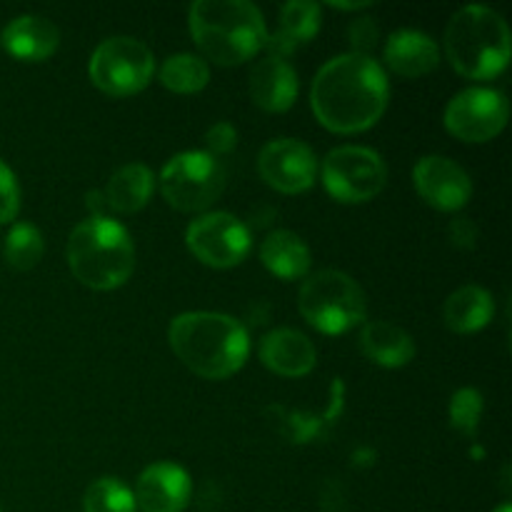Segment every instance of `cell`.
Returning a JSON list of instances; mask_svg holds the SVG:
<instances>
[{
  "label": "cell",
  "mask_w": 512,
  "mask_h": 512,
  "mask_svg": "<svg viewBox=\"0 0 512 512\" xmlns=\"http://www.w3.org/2000/svg\"><path fill=\"white\" fill-rule=\"evenodd\" d=\"M388 73L373 55L343 53L318 70L310 108L323 128L350 135L370 130L388 110Z\"/></svg>",
  "instance_id": "cell-1"
},
{
  "label": "cell",
  "mask_w": 512,
  "mask_h": 512,
  "mask_svg": "<svg viewBox=\"0 0 512 512\" xmlns=\"http://www.w3.org/2000/svg\"><path fill=\"white\" fill-rule=\"evenodd\" d=\"M168 343L175 358L205 380H225L238 373L250 353L248 330L235 318L193 310L173 318Z\"/></svg>",
  "instance_id": "cell-2"
},
{
  "label": "cell",
  "mask_w": 512,
  "mask_h": 512,
  "mask_svg": "<svg viewBox=\"0 0 512 512\" xmlns=\"http://www.w3.org/2000/svg\"><path fill=\"white\" fill-rule=\"evenodd\" d=\"M190 35L215 65H240L265 48L268 25L258 5L248 0H198L188 10Z\"/></svg>",
  "instance_id": "cell-3"
},
{
  "label": "cell",
  "mask_w": 512,
  "mask_h": 512,
  "mask_svg": "<svg viewBox=\"0 0 512 512\" xmlns=\"http://www.w3.org/2000/svg\"><path fill=\"white\" fill-rule=\"evenodd\" d=\"M65 260L73 278L85 288L115 290L133 275L135 243L118 220L90 215L70 233Z\"/></svg>",
  "instance_id": "cell-4"
},
{
  "label": "cell",
  "mask_w": 512,
  "mask_h": 512,
  "mask_svg": "<svg viewBox=\"0 0 512 512\" xmlns=\"http://www.w3.org/2000/svg\"><path fill=\"white\" fill-rule=\"evenodd\" d=\"M445 55L468 80H493L508 68L512 40L500 13L488 5H465L445 28Z\"/></svg>",
  "instance_id": "cell-5"
},
{
  "label": "cell",
  "mask_w": 512,
  "mask_h": 512,
  "mask_svg": "<svg viewBox=\"0 0 512 512\" xmlns=\"http://www.w3.org/2000/svg\"><path fill=\"white\" fill-rule=\"evenodd\" d=\"M300 315L323 335H345L365 323L368 298L355 278L343 270L308 275L298 293Z\"/></svg>",
  "instance_id": "cell-6"
},
{
  "label": "cell",
  "mask_w": 512,
  "mask_h": 512,
  "mask_svg": "<svg viewBox=\"0 0 512 512\" xmlns=\"http://www.w3.org/2000/svg\"><path fill=\"white\" fill-rule=\"evenodd\" d=\"M155 180L165 203L180 213H203L225 190L223 165L205 150L173 155Z\"/></svg>",
  "instance_id": "cell-7"
},
{
  "label": "cell",
  "mask_w": 512,
  "mask_h": 512,
  "mask_svg": "<svg viewBox=\"0 0 512 512\" xmlns=\"http://www.w3.org/2000/svg\"><path fill=\"white\" fill-rule=\"evenodd\" d=\"M88 75L98 90L110 98H130L148 88L155 75V55L143 40L130 35L105 38L93 50Z\"/></svg>",
  "instance_id": "cell-8"
},
{
  "label": "cell",
  "mask_w": 512,
  "mask_h": 512,
  "mask_svg": "<svg viewBox=\"0 0 512 512\" xmlns=\"http://www.w3.org/2000/svg\"><path fill=\"white\" fill-rule=\"evenodd\" d=\"M320 178L333 200L360 205L383 193L388 183V165L378 150L365 145H343L325 155Z\"/></svg>",
  "instance_id": "cell-9"
},
{
  "label": "cell",
  "mask_w": 512,
  "mask_h": 512,
  "mask_svg": "<svg viewBox=\"0 0 512 512\" xmlns=\"http://www.w3.org/2000/svg\"><path fill=\"white\" fill-rule=\"evenodd\" d=\"M510 118V103L505 93L495 88H465L445 105L443 125L453 138L463 143H490L505 130Z\"/></svg>",
  "instance_id": "cell-10"
},
{
  "label": "cell",
  "mask_w": 512,
  "mask_h": 512,
  "mask_svg": "<svg viewBox=\"0 0 512 512\" xmlns=\"http://www.w3.org/2000/svg\"><path fill=\"white\" fill-rule=\"evenodd\" d=\"M185 245L208 268L228 270L243 263L253 248L248 225L230 213H203L185 230Z\"/></svg>",
  "instance_id": "cell-11"
},
{
  "label": "cell",
  "mask_w": 512,
  "mask_h": 512,
  "mask_svg": "<svg viewBox=\"0 0 512 512\" xmlns=\"http://www.w3.org/2000/svg\"><path fill=\"white\" fill-rule=\"evenodd\" d=\"M258 173L278 193L300 195L313 188L318 178V158L303 140L278 138L260 150Z\"/></svg>",
  "instance_id": "cell-12"
},
{
  "label": "cell",
  "mask_w": 512,
  "mask_h": 512,
  "mask_svg": "<svg viewBox=\"0 0 512 512\" xmlns=\"http://www.w3.org/2000/svg\"><path fill=\"white\" fill-rule=\"evenodd\" d=\"M413 183L420 198L440 213L463 210L473 198L468 170L445 155H423L413 168Z\"/></svg>",
  "instance_id": "cell-13"
},
{
  "label": "cell",
  "mask_w": 512,
  "mask_h": 512,
  "mask_svg": "<svg viewBox=\"0 0 512 512\" xmlns=\"http://www.w3.org/2000/svg\"><path fill=\"white\" fill-rule=\"evenodd\" d=\"M190 475L175 463H153L135 483V508L143 512H183L190 503Z\"/></svg>",
  "instance_id": "cell-14"
},
{
  "label": "cell",
  "mask_w": 512,
  "mask_h": 512,
  "mask_svg": "<svg viewBox=\"0 0 512 512\" xmlns=\"http://www.w3.org/2000/svg\"><path fill=\"white\" fill-rule=\"evenodd\" d=\"M258 358L280 378H305L318 363L313 340L293 328H275L265 333L258 345Z\"/></svg>",
  "instance_id": "cell-15"
},
{
  "label": "cell",
  "mask_w": 512,
  "mask_h": 512,
  "mask_svg": "<svg viewBox=\"0 0 512 512\" xmlns=\"http://www.w3.org/2000/svg\"><path fill=\"white\" fill-rule=\"evenodd\" d=\"M248 90L253 103L265 113H285L298 100V73L293 65L275 55H265L250 70Z\"/></svg>",
  "instance_id": "cell-16"
},
{
  "label": "cell",
  "mask_w": 512,
  "mask_h": 512,
  "mask_svg": "<svg viewBox=\"0 0 512 512\" xmlns=\"http://www.w3.org/2000/svg\"><path fill=\"white\" fill-rule=\"evenodd\" d=\"M3 48L23 63H43L58 50L60 30L43 15H18L3 30Z\"/></svg>",
  "instance_id": "cell-17"
},
{
  "label": "cell",
  "mask_w": 512,
  "mask_h": 512,
  "mask_svg": "<svg viewBox=\"0 0 512 512\" xmlns=\"http://www.w3.org/2000/svg\"><path fill=\"white\" fill-rule=\"evenodd\" d=\"M320 20H323V8L318 3H313V0H290L280 8L278 30L268 35L263 50H268V55L285 60L318 35Z\"/></svg>",
  "instance_id": "cell-18"
},
{
  "label": "cell",
  "mask_w": 512,
  "mask_h": 512,
  "mask_svg": "<svg viewBox=\"0 0 512 512\" xmlns=\"http://www.w3.org/2000/svg\"><path fill=\"white\" fill-rule=\"evenodd\" d=\"M385 65L400 78H423L440 63V48L428 33L403 28L385 43Z\"/></svg>",
  "instance_id": "cell-19"
},
{
  "label": "cell",
  "mask_w": 512,
  "mask_h": 512,
  "mask_svg": "<svg viewBox=\"0 0 512 512\" xmlns=\"http://www.w3.org/2000/svg\"><path fill=\"white\" fill-rule=\"evenodd\" d=\"M358 343L365 358L380 368H403L415 358L413 335L388 320H365Z\"/></svg>",
  "instance_id": "cell-20"
},
{
  "label": "cell",
  "mask_w": 512,
  "mask_h": 512,
  "mask_svg": "<svg viewBox=\"0 0 512 512\" xmlns=\"http://www.w3.org/2000/svg\"><path fill=\"white\" fill-rule=\"evenodd\" d=\"M155 173L145 163H128L110 175L105 188L100 190L103 205L113 213L130 215L143 210L155 193Z\"/></svg>",
  "instance_id": "cell-21"
},
{
  "label": "cell",
  "mask_w": 512,
  "mask_h": 512,
  "mask_svg": "<svg viewBox=\"0 0 512 512\" xmlns=\"http://www.w3.org/2000/svg\"><path fill=\"white\" fill-rule=\"evenodd\" d=\"M260 263L280 280L308 278L313 255L308 243L293 230H273L260 243Z\"/></svg>",
  "instance_id": "cell-22"
},
{
  "label": "cell",
  "mask_w": 512,
  "mask_h": 512,
  "mask_svg": "<svg viewBox=\"0 0 512 512\" xmlns=\"http://www.w3.org/2000/svg\"><path fill=\"white\" fill-rule=\"evenodd\" d=\"M495 300L480 285H463L448 295L443 308V320L448 330L458 335H470L483 330L493 320Z\"/></svg>",
  "instance_id": "cell-23"
},
{
  "label": "cell",
  "mask_w": 512,
  "mask_h": 512,
  "mask_svg": "<svg viewBox=\"0 0 512 512\" xmlns=\"http://www.w3.org/2000/svg\"><path fill=\"white\" fill-rule=\"evenodd\" d=\"M158 80L165 90L178 95H193L208 85L210 65L200 55L193 53H175L165 58L160 65Z\"/></svg>",
  "instance_id": "cell-24"
},
{
  "label": "cell",
  "mask_w": 512,
  "mask_h": 512,
  "mask_svg": "<svg viewBox=\"0 0 512 512\" xmlns=\"http://www.w3.org/2000/svg\"><path fill=\"white\" fill-rule=\"evenodd\" d=\"M45 240L33 223H15L5 238V260L15 270H33L43 260Z\"/></svg>",
  "instance_id": "cell-25"
},
{
  "label": "cell",
  "mask_w": 512,
  "mask_h": 512,
  "mask_svg": "<svg viewBox=\"0 0 512 512\" xmlns=\"http://www.w3.org/2000/svg\"><path fill=\"white\" fill-rule=\"evenodd\" d=\"M135 495L123 480L98 478L83 495V512H135Z\"/></svg>",
  "instance_id": "cell-26"
},
{
  "label": "cell",
  "mask_w": 512,
  "mask_h": 512,
  "mask_svg": "<svg viewBox=\"0 0 512 512\" xmlns=\"http://www.w3.org/2000/svg\"><path fill=\"white\" fill-rule=\"evenodd\" d=\"M485 400L480 395V390L475 388H460L458 393L450 398L448 405V418L450 425L458 430L465 438H475L480 428V420H483Z\"/></svg>",
  "instance_id": "cell-27"
},
{
  "label": "cell",
  "mask_w": 512,
  "mask_h": 512,
  "mask_svg": "<svg viewBox=\"0 0 512 512\" xmlns=\"http://www.w3.org/2000/svg\"><path fill=\"white\" fill-rule=\"evenodd\" d=\"M20 213V185L13 170L0 160V225H8Z\"/></svg>",
  "instance_id": "cell-28"
},
{
  "label": "cell",
  "mask_w": 512,
  "mask_h": 512,
  "mask_svg": "<svg viewBox=\"0 0 512 512\" xmlns=\"http://www.w3.org/2000/svg\"><path fill=\"white\" fill-rule=\"evenodd\" d=\"M205 143H208V150H205V153H210L213 158H218V155H228L230 150L235 148V143H238V130H235L228 120H220V123H215L213 128H208V133H205Z\"/></svg>",
  "instance_id": "cell-29"
},
{
  "label": "cell",
  "mask_w": 512,
  "mask_h": 512,
  "mask_svg": "<svg viewBox=\"0 0 512 512\" xmlns=\"http://www.w3.org/2000/svg\"><path fill=\"white\" fill-rule=\"evenodd\" d=\"M350 43H353V53L368 55V48H373L375 40H378V25L370 18H358L350 25Z\"/></svg>",
  "instance_id": "cell-30"
},
{
  "label": "cell",
  "mask_w": 512,
  "mask_h": 512,
  "mask_svg": "<svg viewBox=\"0 0 512 512\" xmlns=\"http://www.w3.org/2000/svg\"><path fill=\"white\" fill-rule=\"evenodd\" d=\"M450 243L460 250H473L475 243H478V225L470 218H455L453 223L448 225Z\"/></svg>",
  "instance_id": "cell-31"
},
{
  "label": "cell",
  "mask_w": 512,
  "mask_h": 512,
  "mask_svg": "<svg viewBox=\"0 0 512 512\" xmlns=\"http://www.w3.org/2000/svg\"><path fill=\"white\" fill-rule=\"evenodd\" d=\"M330 5L340 10H360V8H368L370 3H330Z\"/></svg>",
  "instance_id": "cell-32"
},
{
  "label": "cell",
  "mask_w": 512,
  "mask_h": 512,
  "mask_svg": "<svg viewBox=\"0 0 512 512\" xmlns=\"http://www.w3.org/2000/svg\"><path fill=\"white\" fill-rule=\"evenodd\" d=\"M493 512H512V508H510V503H503L498 510H493Z\"/></svg>",
  "instance_id": "cell-33"
},
{
  "label": "cell",
  "mask_w": 512,
  "mask_h": 512,
  "mask_svg": "<svg viewBox=\"0 0 512 512\" xmlns=\"http://www.w3.org/2000/svg\"><path fill=\"white\" fill-rule=\"evenodd\" d=\"M0 512H3V508H0Z\"/></svg>",
  "instance_id": "cell-34"
}]
</instances>
